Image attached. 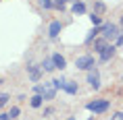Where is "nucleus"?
Returning <instances> with one entry per match:
<instances>
[{
  "label": "nucleus",
  "mask_w": 123,
  "mask_h": 120,
  "mask_svg": "<svg viewBox=\"0 0 123 120\" xmlns=\"http://www.w3.org/2000/svg\"><path fill=\"white\" fill-rule=\"evenodd\" d=\"M75 66H77L79 70H92L96 66V60H94V56H90V54H84V56H79L77 60H75Z\"/></svg>",
  "instance_id": "f257e3e1"
},
{
  "label": "nucleus",
  "mask_w": 123,
  "mask_h": 120,
  "mask_svg": "<svg viewBox=\"0 0 123 120\" xmlns=\"http://www.w3.org/2000/svg\"><path fill=\"white\" fill-rule=\"evenodd\" d=\"M109 106H111L109 99H94V101H90L86 108H88L90 112H94V114H102V112L109 110Z\"/></svg>",
  "instance_id": "f03ea898"
},
{
  "label": "nucleus",
  "mask_w": 123,
  "mask_h": 120,
  "mask_svg": "<svg viewBox=\"0 0 123 120\" xmlns=\"http://www.w3.org/2000/svg\"><path fill=\"white\" fill-rule=\"evenodd\" d=\"M102 37L109 39V42L117 39V37H119V27H117L115 23H104V25H102Z\"/></svg>",
  "instance_id": "7ed1b4c3"
},
{
  "label": "nucleus",
  "mask_w": 123,
  "mask_h": 120,
  "mask_svg": "<svg viewBox=\"0 0 123 120\" xmlns=\"http://www.w3.org/2000/svg\"><path fill=\"white\" fill-rule=\"evenodd\" d=\"M56 91H58V89L54 87V83L48 81V83H44V85H42V91H40V93H42V97H44V99H54Z\"/></svg>",
  "instance_id": "20e7f679"
},
{
  "label": "nucleus",
  "mask_w": 123,
  "mask_h": 120,
  "mask_svg": "<svg viewBox=\"0 0 123 120\" xmlns=\"http://www.w3.org/2000/svg\"><path fill=\"white\" fill-rule=\"evenodd\" d=\"M27 73H29V79H31L33 83H38L40 79H42V75H44V68L38 66V64H29V66H27Z\"/></svg>",
  "instance_id": "39448f33"
},
{
  "label": "nucleus",
  "mask_w": 123,
  "mask_h": 120,
  "mask_svg": "<svg viewBox=\"0 0 123 120\" xmlns=\"http://www.w3.org/2000/svg\"><path fill=\"white\" fill-rule=\"evenodd\" d=\"M88 83H90V87L94 89V91H98V89H100V75H98L96 68L88 70Z\"/></svg>",
  "instance_id": "423d86ee"
},
{
  "label": "nucleus",
  "mask_w": 123,
  "mask_h": 120,
  "mask_svg": "<svg viewBox=\"0 0 123 120\" xmlns=\"http://www.w3.org/2000/svg\"><path fill=\"white\" fill-rule=\"evenodd\" d=\"M61 31H63V23H61V21H52L50 27H48V37H50V39H56Z\"/></svg>",
  "instance_id": "0eeeda50"
},
{
  "label": "nucleus",
  "mask_w": 123,
  "mask_h": 120,
  "mask_svg": "<svg viewBox=\"0 0 123 120\" xmlns=\"http://www.w3.org/2000/svg\"><path fill=\"white\" fill-rule=\"evenodd\" d=\"M115 52H117L115 46H106V48H104V52L100 54V62H109L111 58L115 56Z\"/></svg>",
  "instance_id": "6e6552de"
},
{
  "label": "nucleus",
  "mask_w": 123,
  "mask_h": 120,
  "mask_svg": "<svg viewBox=\"0 0 123 120\" xmlns=\"http://www.w3.org/2000/svg\"><path fill=\"white\" fill-rule=\"evenodd\" d=\"M109 46V39H104V37H100V39H94V52H96L98 56L104 52V48Z\"/></svg>",
  "instance_id": "1a4fd4ad"
},
{
  "label": "nucleus",
  "mask_w": 123,
  "mask_h": 120,
  "mask_svg": "<svg viewBox=\"0 0 123 120\" xmlns=\"http://www.w3.org/2000/svg\"><path fill=\"white\" fill-rule=\"evenodd\" d=\"M52 62H54V66H56L58 70H63L67 66V60L65 56H61V54H52Z\"/></svg>",
  "instance_id": "9d476101"
},
{
  "label": "nucleus",
  "mask_w": 123,
  "mask_h": 120,
  "mask_svg": "<svg viewBox=\"0 0 123 120\" xmlns=\"http://www.w3.org/2000/svg\"><path fill=\"white\" fill-rule=\"evenodd\" d=\"M100 33H102V25H100V27H94V29L86 35V44H92V42L96 39V35H100Z\"/></svg>",
  "instance_id": "9b49d317"
},
{
  "label": "nucleus",
  "mask_w": 123,
  "mask_h": 120,
  "mask_svg": "<svg viewBox=\"0 0 123 120\" xmlns=\"http://www.w3.org/2000/svg\"><path fill=\"white\" fill-rule=\"evenodd\" d=\"M77 89H79V87H77V83H75V81H67L63 91H67L69 95H75V93H77Z\"/></svg>",
  "instance_id": "f8f14e48"
},
{
  "label": "nucleus",
  "mask_w": 123,
  "mask_h": 120,
  "mask_svg": "<svg viewBox=\"0 0 123 120\" xmlns=\"http://www.w3.org/2000/svg\"><path fill=\"white\" fill-rule=\"evenodd\" d=\"M44 101H46V99L42 97V93H36L31 99H29V104H31V108H40L42 104H44Z\"/></svg>",
  "instance_id": "ddd939ff"
},
{
  "label": "nucleus",
  "mask_w": 123,
  "mask_h": 120,
  "mask_svg": "<svg viewBox=\"0 0 123 120\" xmlns=\"http://www.w3.org/2000/svg\"><path fill=\"white\" fill-rule=\"evenodd\" d=\"M42 68H44V73H52V70L56 68V66H54V62H52V56L46 58L44 62H42Z\"/></svg>",
  "instance_id": "4468645a"
},
{
  "label": "nucleus",
  "mask_w": 123,
  "mask_h": 120,
  "mask_svg": "<svg viewBox=\"0 0 123 120\" xmlns=\"http://www.w3.org/2000/svg\"><path fill=\"white\" fill-rule=\"evenodd\" d=\"M71 10H73L75 15H84V13H86V4H84V2H73Z\"/></svg>",
  "instance_id": "2eb2a0df"
},
{
  "label": "nucleus",
  "mask_w": 123,
  "mask_h": 120,
  "mask_svg": "<svg viewBox=\"0 0 123 120\" xmlns=\"http://www.w3.org/2000/svg\"><path fill=\"white\" fill-rule=\"evenodd\" d=\"M38 2H40V6L46 8V10L48 8H54V0H38Z\"/></svg>",
  "instance_id": "dca6fc26"
},
{
  "label": "nucleus",
  "mask_w": 123,
  "mask_h": 120,
  "mask_svg": "<svg viewBox=\"0 0 123 120\" xmlns=\"http://www.w3.org/2000/svg\"><path fill=\"white\" fill-rule=\"evenodd\" d=\"M8 99H11V95H8V93H0V110L8 104Z\"/></svg>",
  "instance_id": "f3484780"
},
{
  "label": "nucleus",
  "mask_w": 123,
  "mask_h": 120,
  "mask_svg": "<svg viewBox=\"0 0 123 120\" xmlns=\"http://www.w3.org/2000/svg\"><path fill=\"white\" fill-rule=\"evenodd\" d=\"M52 83H54V87L56 89H65V79H63V77H61V79H52Z\"/></svg>",
  "instance_id": "a211bd4d"
},
{
  "label": "nucleus",
  "mask_w": 123,
  "mask_h": 120,
  "mask_svg": "<svg viewBox=\"0 0 123 120\" xmlns=\"http://www.w3.org/2000/svg\"><path fill=\"white\" fill-rule=\"evenodd\" d=\"M90 21H92V25H94V27H100V23H102V19H100V17H98L96 13H92Z\"/></svg>",
  "instance_id": "6ab92c4d"
},
{
  "label": "nucleus",
  "mask_w": 123,
  "mask_h": 120,
  "mask_svg": "<svg viewBox=\"0 0 123 120\" xmlns=\"http://www.w3.org/2000/svg\"><path fill=\"white\" fill-rule=\"evenodd\" d=\"M8 114H11V118H17V116H19V114H21V110H19V108H17V106H13V108H11V112H8Z\"/></svg>",
  "instance_id": "aec40b11"
},
{
  "label": "nucleus",
  "mask_w": 123,
  "mask_h": 120,
  "mask_svg": "<svg viewBox=\"0 0 123 120\" xmlns=\"http://www.w3.org/2000/svg\"><path fill=\"white\" fill-rule=\"evenodd\" d=\"M0 120H13V118H11V114H0Z\"/></svg>",
  "instance_id": "412c9836"
},
{
  "label": "nucleus",
  "mask_w": 123,
  "mask_h": 120,
  "mask_svg": "<svg viewBox=\"0 0 123 120\" xmlns=\"http://www.w3.org/2000/svg\"><path fill=\"white\" fill-rule=\"evenodd\" d=\"M96 10L102 13V10H104V2H96Z\"/></svg>",
  "instance_id": "4be33fe9"
},
{
  "label": "nucleus",
  "mask_w": 123,
  "mask_h": 120,
  "mask_svg": "<svg viewBox=\"0 0 123 120\" xmlns=\"http://www.w3.org/2000/svg\"><path fill=\"white\" fill-rule=\"evenodd\" d=\"M115 42H117V46H121V44H123V33H119V37H117Z\"/></svg>",
  "instance_id": "5701e85b"
},
{
  "label": "nucleus",
  "mask_w": 123,
  "mask_h": 120,
  "mask_svg": "<svg viewBox=\"0 0 123 120\" xmlns=\"http://www.w3.org/2000/svg\"><path fill=\"white\" fill-rule=\"evenodd\" d=\"M52 112H54V110H52V108H46V110H44V116H50Z\"/></svg>",
  "instance_id": "b1692460"
},
{
  "label": "nucleus",
  "mask_w": 123,
  "mask_h": 120,
  "mask_svg": "<svg viewBox=\"0 0 123 120\" xmlns=\"http://www.w3.org/2000/svg\"><path fill=\"white\" fill-rule=\"evenodd\" d=\"M115 120H123V112H117L115 114Z\"/></svg>",
  "instance_id": "393cba45"
},
{
  "label": "nucleus",
  "mask_w": 123,
  "mask_h": 120,
  "mask_svg": "<svg viewBox=\"0 0 123 120\" xmlns=\"http://www.w3.org/2000/svg\"><path fill=\"white\" fill-rule=\"evenodd\" d=\"M67 120H75V118H73V116H71V118H67Z\"/></svg>",
  "instance_id": "a878e982"
},
{
  "label": "nucleus",
  "mask_w": 123,
  "mask_h": 120,
  "mask_svg": "<svg viewBox=\"0 0 123 120\" xmlns=\"http://www.w3.org/2000/svg\"><path fill=\"white\" fill-rule=\"evenodd\" d=\"M75 2H81V0H75Z\"/></svg>",
  "instance_id": "bb28decb"
},
{
  "label": "nucleus",
  "mask_w": 123,
  "mask_h": 120,
  "mask_svg": "<svg viewBox=\"0 0 123 120\" xmlns=\"http://www.w3.org/2000/svg\"><path fill=\"white\" fill-rule=\"evenodd\" d=\"M0 83H2V79H0Z\"/></svg>",
  "instance_id": "cd10ccee"
}]
</instances>
